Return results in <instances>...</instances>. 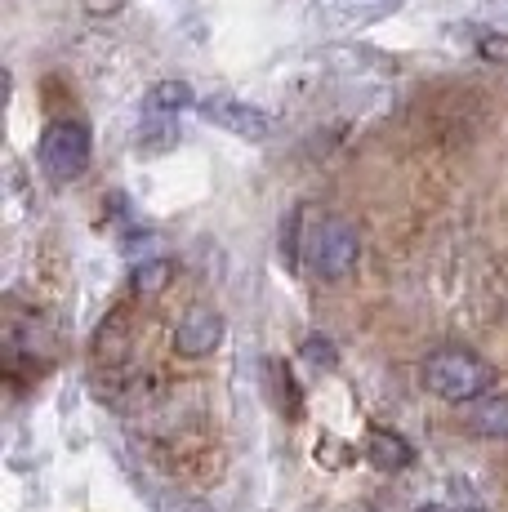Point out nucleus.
Returning <instances> with one entry per match:
<instances>
[{"label": "nucleus", "mask_w": 508, "mask_h": 512, "mask_svg": "<svg viewBox=\"0 0 508 512\" xmlns=\"http://www.w3.org/2000/svg\"><path fill=\"white\" fill-rule=\"evenodd\" d=\"M201 98H192V85H183V81H161V85H152V94H148V116H174V112H183V107H197Z\"/></svg>", "instance_id": "8"}, {"label": "nucleus", "mask_w": 508, "mask_h": 512, "mask_svg": "<svg viewBox=\"0 0 508 512\" xmlns=\"http://www.w3.org/2000/svg\"><path fill=\"white\" fill-rule=\"evenodd\" d=\"M170 281H174V263L170 259H148V263L134 268V294H143V299H156Z\"/></svg>", "instance_id": "9"}, {"label": "nucleus", "mask_w": 508, "mask_h": 512, "mask_svg": "<svg viewBox=\"0 0 508 512\" xmlns=\"http://www.w3.org/2000/svg\"><path fill=\"white\" fill-rule=\"evenodd\" d=\"M304 352H308V361H317V366H335V348H330V339H321V334H308Z\"/></svg>", "instance_id": "11"}, {"label": "nucleus", "mask_w": 508, "mask_h": 512, "mask_svg": "<svg viewBox=\"0 0 508 512\" xmlns=\"http://www.w3.org/2000/svg\"><path fill=\"white\" fill-rule=\"evenodd\" d=\"M85 165H90V130L72 116L63 121H50L41 134V170L50 174L54 183L81 179Z\"/></svg>", "instance_id": "3"}, {"label": "nucleus", "mask_w": 508, "mask_h": 512, "mask_svg": "<svg viewBox=\"0 0 508 512\" xmlns=\"http://www.w3.org/2000/svg\"><path fill=\"white\" fill-rule=\"evenodd\" d=\"M477 54H482L486 63H508V36L482 32V36H477Z\"/></svg>", "instance_id": "10"}, {"label": "nucleus", "mask_w": 508, "mask_h": 512, "mask_svg": "<svg viewBox=\"0 0 508 512\" xmlns=\"http://www.w3.org/2000/svg\"><path fill=\"white\" fill-rule=\"evenodd\" d=\"M468 423H473L482 437H504L508 441V392L482 397L473 410H468Z\"/></svg>", "instance_id": "7"}, {"label": "nucleus", "mask_w": 508, "mask_h": 512, "mask_svg": "<svg viewBox=\"0 0 508 512\" xmlns=\"http://www.w3.org/2000/svg\"><path fill=\"white\" fill-rule=\"evenodd\" d=\"M415 512H442V508H415Z\"/></svg>", "instance_id": "13"}, {"label": "nucleus", "mask_w": 508, "mask_h": 512, "mask_svg": "<svg viewBox=\"0 0 508 512\" xmlns=\"http://www.w3.org/2000/svg\"><path fill=\"white\" fill-rule=\"evenodd\" d=\"M304 259H308L312 277H321V281H344L348 272L357 268V259H361V232H357L348 219L330 214V219H321L317 228L308 232Z\"/></svg>", "instance_id": "2"}, {"label": "nucleus", "mask_w": 508, "mask_h": 512, "mask_svg": "<svg viewBox=\"0 0 508 512\" xmlns=\"http://www.w3.org/2000/svg\"><path fill=\"white\" fill-rule=\"evenodd\" d=\"M85 9H94V14H112V9H121V0H85Z\"/></svg>", "instance_id": "12"}, {"label": "nucleus", "mask_w": 508, "mask_h": 512, "mask_svg": "<svg viewBox=\"0 0 508 512\" xmlns=\"http://www.w3.org/2000/svg\"><path fill=\"white\" fill-rule=\"evenodd\" d=\"M424 388L437 392L442 401H455V406H464V401L477 406L482 397H491L495 370L468 348H437L424 361Z\"/></svg>", "instance_id": "1"}, {"label": "nucleus", "mask_w": 508, "mask_h": 512, "mask_svg": "<svg viewBox=\"0 0 508 512\" xmlns=\"http://www.w3.org/2000/svg\"><path fill=\"white\" fill-rule=\"evenodd\" d=\"M366 459H370L375 468H384V472H402L410 459H415V450H410V441L397 437V432L375 428V432L366 437Z\"/></svg>", "instance_id": "6"}, {"label": "nucleus", "mask_w": 508, "mask_h": 512, "mask_svg": "<svg viewBox=\"0 0 508 512\" xmlns=\"http://www.w3.org/2000/svg\"><path fill=\"white\" fill-rule=\"evenodd\" d=\"M197 112L219 130L237 134V139H268L272 134V116L263 107L241 103V98H201Z\"/></svg>", "instance_id": "4"}, {"label": "nucleus", "mask_w": 508, "mask_h": 512, "mask_svg": "<svg viewBox=\"0 0 508 512\" xmlns=\"http://www.w3.org/2000/svg\"><path fill=\"white\" fill-rule=\"evenodd\" d=\"M223 317L214 308H192L188 317L179 321V330H174V348L183 352V357H210L214 348L223 343Z\"/></svg>", "instance_id": "5"}]
</instances>
